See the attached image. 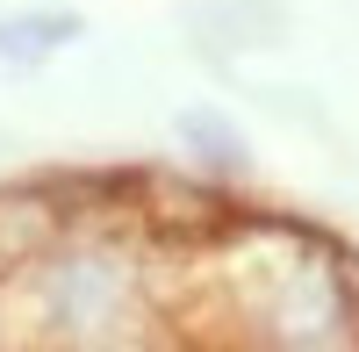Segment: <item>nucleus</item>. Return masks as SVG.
Returning a JSON list of instances; mask_svg holds the SVG:
<instances>
[{
  "label": "nucleus",
  "instance_id": "nucleus-1",
  "mask_svg": "<svg viewBox=\"0 0 359 352\" xmlns=\"http://www.w3.org/2000/svg\"><path fill=\"white\" fill-rule=\"evenodd\" d=\"M15 280L43 345H137L151 324V266L115 223H72Z\"/></svg>",
  "mask_w": 359,
  "mask_h": 352
},
{
  "label": "nucleus",
  "instance_id": "nucleus-4",
  "mask_svg": "<svg viewBox=\"0 0 359 352\" xmlns=\"http://www.w3.org/2000/svg\"><path fill=\"white\" fill-rule=\"evenodd\" d=\"M79 36L72 8H29V15H0V79L8 72H36L43 57H57Z\"/></svg>",
  "mask_w": 359,
  "mask_h": 352
},
{
  "label": "nucleus",
  "instance_id": "nucleus-5",
  "mask_svg": "<svg viewBox=\"0 0 359 352\" xmlns=\"http://www.w3.org/2000/svg\"><path fill=\"white\" fill-rule=\"evenodd\" d=\"M172 130H180V144H187L208 172H245L252 165V144H245V130H237L223 108H180Z\"/></svg>",
  "mask_w": 359,
  "mask_h": 352
},
{
  "label": "nucleus",
  "instance_id": "nucleus-2",
  "mask_svg": "<svg viewBox=\"0 0 359 352\" xmlns=\"http://www.w3.org/2000/svg\"><path fill=\"white\" fill-rule=\"evenodd\" d=\"M137 216L158 230L165 245H187V252H208L216 238H230L237 216L245 209H230V201L216 187H187V180H151L144 172V201H137Z\"/></svg>",
  "mask_w": 359,
  "mask_h": 352
},
{
  "label": "nucleus",
  "instance_id": "nucleus-3",
  "mask_svg": "<svg viewBox=\"0 0 359 352\" xmlns=\"http://www.w3.org/2000/svg\"><path fill=\"white\" fill-rule=\"evenodd\" d=\"M65 230H72V216H65V201H57L50 180L8 187V194H0V280H15L29 259H36L43 245H57Z\"/></svg>",
  "mask_w": 359,
  "mask_h": 352
}]
</instances>
